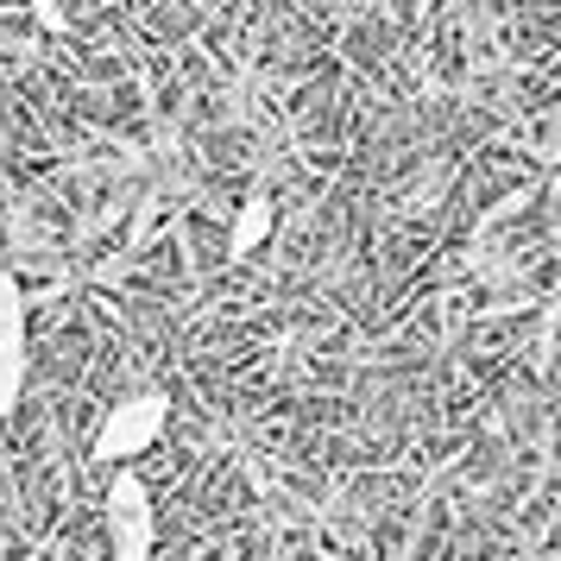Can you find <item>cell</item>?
I'll return each mask as SVG.
<instances>
[{
  "label": "cell",
  "instance_id": "6da1fadb",
  "mask_svg": "<svg viewBox=\"0 0 561 561\" xmlns=\"http://www.w3.org/2000/svg\"><path fill=\"white\" fill-rule=\"evenodd\" d=\"M107 536H114V561H152L158 511L139 473H114L107 485Z\"/></svg>",
  "mask_w": 561,
  "mask_h": 561
},
{
  "label": "cell",
  "instance_id": "7a4b0ae2",
  "mask_svg": "<svg viewBox=\"0 0 561 561\" xmlns=\"http://www.w3.org/2000/svg\"><path fill=\"white\" fill-rule=\"evenodd\" d=\"M164 416H171V404L158 398V391H139V398H127V404L107 410V423L95 430V460H133L146 455L158 435H164Z\"/></svg>",
  "mask_w": 561,
  "mask_h": 561
},
{
  "label": "cell",
  "instance_id": "3957f363",
  "mask_svg": "<svg viewBox=\"0 0 561 561\" xmlns=\"http://www.w3.org/2000/svg\"><path fill=\"white\" fill-rule=\"evenodd\" d=\"M26 391V290L0 278V416H13Z\"/></svg>",
  "mask_w": 561,
  "mask_h": 561
},
{
  "label": "cell",
  "instance_id": "277c9868",
  "mask_svg": "<svg viewBox=\"0 0 561 561\" xmlns=\"http://www.w3.org/2000/svg\"><path fill=\"white\" fill-rule=\"evenodd\" d=\"M272 203L265 196H247L240 203V215H233V233H228V259H253L259 247H265V233H272Z\"/></svg>",
  "mask_w": 561,
  "mask_h": 561
},
{
  "label": "cell",
  "instance_id": "5b68a950",
  "mask_svg": "<svg viewBox=\"0 0 561 561\" xmlns=\"http://www.w3.org/2000/svg\"><path fill=\"white\" fill-rule=\"evenodd\" d=\"M32 7H38V20H45V26H51V32H64V13H57L51 0H32Z\"/></svg>",
  "mask_w": 561,
  "mask_h": 561
}]
</instances>
